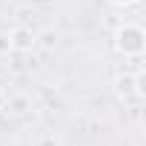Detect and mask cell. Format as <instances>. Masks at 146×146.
<instances>
[{"instance_id":"obj_1","label":"cell","mask_w":146,"mask_h":146,"mask_svg":"<svg viewBox=\"0 0 146 146\" xmlns=\"http://www.w3.org/2000/svg\"><path fill=\"white\" fill-rule=\"evenodd\" d=\"M115 49L123 57H143V49H146V32H143V26L135 23V20H123L115 29Z\"/></svg>"},{"instance_id":"obj_2","label":"cell","mask_w":146,"mask_h":146,"mask_svg":"<svg viewBox=\"0 0 146 146\" xmlns=\"http://www.w3.org/2000/svg\"><path fill=\"white\" fill-rule=\"evenodd\" d=\"M9 49L12 52H20V54H26V52H32V49H37V32L35 29H29V26H15L12 32H9Z\"/></svg>"},{"instance_id":"obj_3","label":"cell","mask_w":146,"mask_h":146,"mask_svg":"<svg viewBox=\"0 0 146 146\" xmlns=\"http://www.w3.org/2000/svg\"><path fill=\"white\" fill-rule=\"evenodd\" d=\"M115 92L123 103H140L143 95L137 92V83H135V72H120L115 78Z\"/></svg>"},{"instance_id":"obj_4","label":"cell","mask_w":146,"mask_h":146,"mask_svg":"<svg viewBox=\"0 0 146 146\" xmlns=\"http://www.w3.org/2000/svg\"><path fill=\"white\" fill-rule=\"evenodd\" d=\"M3 112H9V117L20 120V117L32 115V98H29V95H23V92H20V95H12V98H6Z\"/></svg>"},{"instance_id":"obj_5","label":"cell","mask_w":146,"mask_h":146,"mask_svg":"<svg viewBox=\"0 0 146 146\" xmlns=\"http://www.w3.org/2000/svg\"><path fill=\"white\" fill-rule=\"evenodd\" d=\"M37 46H43V49H54V46H57V32H52V29L37 32Z\"/></svg>"},{"instance_id":"obj_6","label":"cell","mask_w":146,"mask_h":146,"mask_svg":"<svg viewBox=\"0 0 146 146\" xmlns=\"http://www.w3.org/2000/svg\"><path fill=\"white\" fill-rule=\"evenodd\" d=\"M106 3H112V6H117V9H129V6H137L140 0H106Z\"/></svg>"},{"instance_id":"obj_7","label":"cell","mask_w":146,"mask_h":146,"mask_svg":"<svg viewBox=\"0 0 146 146\" xmlns=\"http://www.w3.org/2000/svg\"><path fill=\"white\" fill-rule=\"evenodd\" d=\"M6 98H9V95H6V89L0 86V112H3V106H6Z\"/></svg>"}]
</instances>
